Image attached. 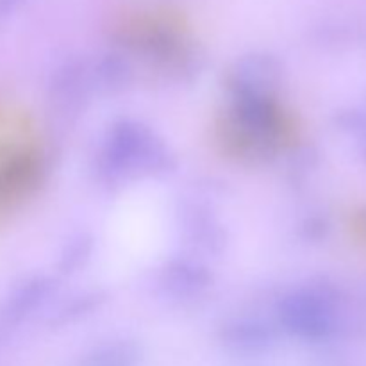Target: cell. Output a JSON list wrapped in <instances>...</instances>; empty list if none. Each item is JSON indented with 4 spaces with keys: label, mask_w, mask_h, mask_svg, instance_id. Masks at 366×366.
<instances>
[{
    "label": "cell",
    "mask_w": 366,
    "mask_h": 366,
    "mask_svg": "<svg viewBox=\"0 0 366 366\" xmlns=\"http://www.w3.org/2000/svg\"><path fill=\"white\" fill-rule=\"evenodd\" d=\"M89 75L88 66L82 59H70L64 61L56 74L52 75L50 82V97L61 104L63 107H71L79 104V99L86 95L88 88Z\"/></svg>",
    "instance_id": "10"
},
{
    "label": "cell",
    "mask_w": 366,
    "mask_h": 366,
    "mask_svg": "<svg viewBox=\"0 0 366 366\" xmlns=\"http://www.w3.org/2000/svg\"><path fill=\"white\" fill-rule=\"evenodd\" d=\"M107 302V293L102 290H95V292L82 293V295L75 297L70 302L64 304L52 318L49 324L56 325V327H63V325L75 324V322L82 320V318L89 317L95 311H99L104 304Z\"/></svg>",
    "instance_id": "13"
},
{
    "label": "cell",
    "mask_w": 366,
    "mask_h": 366,
    "mask_svg": "<svg viewBox=\"0 0 366 366\" xmlns=\"http://www.w3.org/2000/svg\"><path fill=\"white\" fill-rule=\"evenodd\" d=\"M217 139L229 157L245 164L270 163L282 149L238 120L229 109L217 122Z\"/></svg>",
    "instance_id": "5"
},
{
    "label": "cell",
    "mask_w": 366,
    "mask_h": 366,
    "mask_svg": "<svg viewBox=\"0 0 366 366\" xmlns=\"http://www.w3.org/2000/svg\"><path fill=\"white\" fill-rule=\"evenodd\" d=\"M213 282V275L206 267L189 259H172L164 264L159 275V285L168 295L175 299H188L200 295Z\"/></svg>",
    "instance_id": "8"
},
{
    "label": "cell",
    "mask_w": 366,
    "mask_h": 366,
    "mask_svg": "<svg viewBox=\"0 0 366 366\" xmlns=\"http://www.w3.org/2000/svg\"><path fill=\"white\" fill-rule=\"evenodd\" d=\"M143 357L142 345L131 340H120L99 347L82 360L81 366H139Z\"/></svg>",
    "instance_id": "12"
},
{
    "label": "cell",
    "mask_w": 366,
    "mask_h": 366,
    "mask_svg": "<svg viewBox=\"0 0 366 366\" xmlns=\"http://www.w3.org/2000/svg\"><path fill=\"white\" fill-rule=\"evenodd\" d=\"M365 157H366V145H365Z\"/></svg>",
    "instance_id": "18"
},
{
    "label": "cell",
    "mask_w": 366,
    "mask_h": 366,
    "mask_svg": "<svg viewBox=\"0 0 366 366\" xmlns=\"http://www.w3.org/2000/svg\"><path fill=\"white\" fill-rule=\"evenodd\" d=\"M327 234V222L322 218H307L302 224V236L307 239H322Z\"/></svg>",
    "instance_id": "16"
},
{
    "label": "cell",
    "mask_w": 366,
    "mask_h": 366,
    "mask_svg": "<svg viewBox=\"0 0 366 366\" xmlns=\"http://www.w3.org/2000/svg\"><path fill=\"white\" fill-rule=\"evenodd\" d=\"M93 81L107 93L124 92L132 81V68L122 54H106L95 63Z\"/></svg>",
    "instance_id": "11"
},
{
    "label": "cell",
    "mask_w": 366,
    "mask_h": 366,
    "mask_svg": "<svg viewBox=\"0 0 366 366\" xmlns=\"http://www.w3.org/2000/svg\"><path fill=\"white\" fill-rule=\"evenodd\" d=\"M93 238L89 234H79L64 245L57 261V270L64 275H71L86 267L93 252Z\"/></svg>",
    "instance_id": "14"
},
{
    "label": "cell",
    "mask_w": 366,
    "mask_h": 366,
    "mask_svg": "<svg viewBox=\"0 0 366 366\" xmlns=\"http://www.w3.org/2000/svg\"><path fill=\"white\" fill-rule=\"evenodd\" d=\"M43 172L38 152L9 149L0 154V213L31 195L41 182Z\"/></svg>",
    "instance_id": "4"
},
{
    "label": "cell",
    "mask_w": 366,
    "mask_h": 366,
    "mask_svg": "<svg viewBox=\"0 0 366 366\" xmlns=\"http://www.w3.org/2000/svg\"><path fill=\"white\" fill-rule=\"evenodd\" d=\"M177 214L186 239L195 249L209 256H218L224 252L227 247V231L207 207L199 204H184Z\"/></svg>",
    "instance_id": "7"
},
{
    "label": "cell",
    "mask_w": 366,
    "mask_h": 366,
    "mask_svg": "<svg viewBox=\"0 0 366 366\" xmlns=\"http://www.w3.org/2000/svg\"><path fill=\"white\" fill-rule=\"evenodd\" d=\"M56 290V281L49 275H36L20 286L11 295L7 304L2 310V322L6 325L20 324L27 315L38 306H41L46 297Z\"/></svg>",
    "instance_id": "9"
},
{
    "label": "cell",
    "mask_w": 366,
    "mask_h": 366,
    "mask_svg": "<svg viewBox=\"0 0 366 366\" xmlns=\"http://www.w3.org/2000/svg\"><path fill=\"white\" fill-rule=\"evenodd\" d=\"M24 0H0V14L11 13L14 7H18Z\"/></svg>",
    "instance_id": "17"
},
{
    "label": "cell",
    "mask_w": 366,
    "mask_h": 366,
    "mask_svg": "<svg viewBox=\"0 0 366 366\" xmlns=\"http://www.w3.org/2000/svg\"><path fill=\"white\" fill-rule=\"evenodd\" d=\"M282 63L268 52H250L234 61L225 75V88L236 97H274L281 84Z\"/></svg>",
    "instance_id": "3"
},
{
    "label": "cell",
    "mask_w": 366,
    "mask_h": 366,
    "mask_svg": "<svg viewBox=\"0 0 366 366\" xmlns=\"http://www.w3.org/2000/svg\"><path fill=\"white\" fill-rule=\"evenodd\" d=\"M177 157L170 147L142 122L124 118L111 125L97 172L104 184L118 186L129 179L170 174Z\"/></svg>",
    "instance_id": "1"
},
{
    "label": "cell",
    "mask_w": 366,
    "mask_h": 366,
    "mask_svg": "<svg viewBox=\"0 0 366 366\" xmlns=\"http://www.w3.org/2000/svg\"><path fill=\"white\" fill-rule=\"evenodd\" d=\"M279 325L288 335L318 342L335 331L336 300L325 286H311L288 293L279 302Z\"/></svg>",
    "instance_id": "2"
},
{
    "label": "cell",
    "mask_w": 366,
    "mask_h": 366,
    "mask_svg": "<svg viewBox=\"0 0 366 366\" xmlns=\"http://www.w3.org/2000/svg\"><path fill=\"white\" fill-rule=\"evenodd\" d=\"M336 124L345 131H366V114L360 113V111H343L336 117Z\"/></svg>",
    "instance_id": "15"
},
{
    "label": "cell",
    "mask_w": 366,
    "mask_h": 366,
    "mask_svg": "<svg viewBox=\"0 0 366 366\" xmlns=\"http://www.w3.org/2000/svg\"><path fill=\"white\" fill-rule=\"evenodd\" d=\"M222 347L236 356H259L270 352L279 340V331L263 320H232L218 331Z\"/></svg>",
    "instance_id": "6"
}]
</instances>
